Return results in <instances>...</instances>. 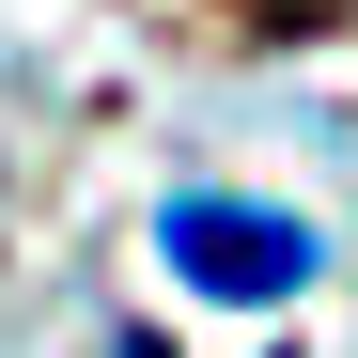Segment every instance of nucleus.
<instances>
[{"mask_svg": "<svg viewBox=\"0 0 358 358\" xmlns=\"http://www.w3.org/2000/svg\"><path fill=\"white\" fill-rule=\"evenodd\" d=\"M156 250H171V280H203V296H250V312H265V296H296V280H312V218H280V203H171L156 218Z\"/></svg>", "mask_w": 358, "mask_h": 358, "instance_id": "obj_1", "label": "nucleus"}, {"mask_svg": "<svg viewBox=\"0 0 358 358\" xmlns=\"http://www.w3.org/2000/svg\"><path fill=\"white\" fill-rule=\"evenodd\" d=\"M125 358H171V343H125Z\"/></svg>", "mask_w": 358, "mask_h": 358, "instance_id": "obj_2", "label": "nucleus"}]
</instances>
